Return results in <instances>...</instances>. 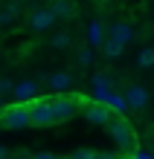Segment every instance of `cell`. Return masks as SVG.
Instances as JSON below:
<instances>
[{"mask_svg":"<svg viewBox=\"0 0 154 159\" xmlns=\"http://www.w3.org/2000/svg\"><path fill=\"white\" fill-rule=\"evenodd\" d=\"M134 38V32H131V23H113L105 29V43H102V52H105V58H119V52L125 49V46L131 43Z\"/></svg>","mask_w":154,"mask_h":159,"instance_id":"6da1fadb","label":"cell"},{"mask_svg":"<svg viewBox=\"0 0 154 159\" xmlns=\"http://www.w3.org/2000/svg\"><path fill=\"white\" fill-rule=\"evenodd\" d=\"M105 130H108V136L113 139V145H117L122 153H134L137 151V133H134V127L122 116H111V121L105 125Z\"/></svg>","mask_w":154,"mask_h":159,"instance_id":"7a4b0ae2","label":"cell"},{"mask_svg":"<svg viewBox=\"0 0 154 159\" xmlns=\"http://www.w3.org/2000/svg\"><path fill=\"white\" fill-rule=\"evenodd\" d=\"M84 96L73 93V96H50V110H52V121H67L79 113V107L84 104Z\"/></svg>","mask_w":154,"mask_h":159,"instance_id":"3957f363","label":"cell"},{"mask_svg":"<svg viewBox=\"0 0 154 159\" xmlns=\"http://www.w3.org/2000/svg\"><path fill=\"white\" fill-rule=\"evenodd\" d=\"M0 127L6 130H23L29 127V104H6L0 110Z\"/></svg>","mask_w":154,"mask_h":159,"instance_id":"277c9868","label":"cell"},{"mask_svg":"<svg viewBox=\"0 0 154 159\" xmlns=\"http://www.w3.org/2000/svg\"><path fill=\"white\" fill-rule=\"evenodd\" d=\"M52 121V110H50V96L47 98H32L29 101V127H50Z\"/></svg>","mask_w":154,"mask_h":159,"instance_id":"5b68a950","label":"cell"},{"mask_svg":"<svg viewBox=\"0 0 154 159\" xmlns=\"http://www.w3.org/2000/svg\"><path fill=\"white\" fill-rule=\"evenodd\" d=\"M82 116L84 119H87L90 121V125H108V121H111V110L108 107H105V104H99V101H93V98H87V101H84V104H82Z\"/></svg>","mask_w":154,"mask_h":159,"instance_id":"8992f818","label":"cell"},{"mask_svg":"<svg viewBox=\"0 0 154 159\" xmlns=\"http://www.w3.org/2000/svg\"><path fill=\"white\" fill-rule=\"evenodd\" d=\"M52 23H55V17H52V12H50L47 6L32 9V15H29V29H32V32H47Z\"/></svg>","mask_w":154,"mask_h":159,"instance_id":"52a82bcc","label":"cell"},{"mask_svg":"<svg viewBox=\"0 0 154 159\" xmlns=\"http://www.w3.org/2000/svg\"><path fill=\"white\" fill-rule=\"evenodd\" d=\"M125 104H128V110H146L148 107V90L140 87V84L128 87L125 90Z\"/></svg>","mask_w":154,"mask_h":159,"instance_id":"ba28073f","label":"cell"},{"mask_svg":"<svg viewBox=\"0 0 154 159\" xmlns=\"http://www.w3.org/2000/svg\"><path fill=\"white\" fill-rule=\"evenodd\" d=\"M12 96H15V104H26V101H32L38 96V81H21L12 87Z\"/></svg>","mask_w":154,"mask_h":159,"instance_id":"9c48e42d","label":"cell"},{"mask_svg":"<svg viewBox=\"0 0 154 159\" xmlns=\"http://www.w3.org/2000/svg\"><path fill=\"white\" fill-rule=\"evenodd\" d=\"M47 9L52 12L55 20H70V17L76 15V3L73 0H55V3H50Z\"/></svg>","mask_w":154,"mask_h":159,"instance_id":"30bf717a","label":"cell"},{"mask_svg":"<svg viewBox=\"0 0 154 159\" xmlns=\"http://www.w3.org/2000/svg\"><path fill=\"white\" fill-rule=\"evenodd\" d=\"M105 29H108V26H105L102 20H90L87 23V46H90V49L105 43Z\"/></svg>","mask_w":154,"mask_h":159,"instance_id":"8fae6325","label":"cell"},{"mask_svg":"<svg viewBox=\"0 0 154 159\" xmlns=\"http://www.w3.org/2000/svg\"><path fill=\"white\" fill-rule=\"evenodd\" d=\"M47 84H50V90H55V93L64 96V93L73 87V75H70V72H52V75L47 78Z\"/></svg>","mask_w":154,"mask_h":159,"instance_id":"7c38bea8","label":"cell"},{"mask_svg":"<svg viewBox=\"0 0 154 159\" xmlns=\"http://www.w3.org/2000/svg\"><path fill=\"white\" fill-rule=\"evenodd\" d=\"M137 67H142V70L154 67V49H151V46H146V49H140V55H137Z\"/></svg>","mask_w":154,"mask_h":159,"instance_id":"4fadbf2b","label":"cell"},{"mask_svg":"<svg viewBox=\"0 0 154 159\" xmlns=\"http://www.w3.org/2000/svg\"><path fill=\"white\" fill-rule=\"evenodd\" d=\"M15 17H17V6H6V9H0V26L15 23Z\"/></svg>","mask_w":154,"mask_h":159,"instance_id":"5bb4252c","label":"cell"},{"mask_svg":"<svg viewBox=\"0 0 154 159\" xmlns=\"http://www.w3.org/2000/svg\"><path fill=\"white\" fill-rule=\"evenodd\" d=\"M79 64H82V67H90V64H93V49H90V46H82V49H79Z\"/></svg>","mask_w":154,"mask_h":159,"instance_id":"9a60e30c","label":"cell"},{"mask_svg":"<svg viewBox=\"0 0 154 159\" xmlns=\"http://www.w3.org/2000/svg\"><path fill=\"white\" fill-rule=\"evenodd\" d=\"M67 43H70V35H64V32H58V35L52 38V46H55V49H64Z\"/></svg>","mask_w":154,"mask_h":159,"instance_id":"2e32d148","label":"cell"},{"mask_svg":"<svg viewBox=\"0 0 154 159\" xmlns=\"http://www.w3.org/2000/svg\"><path fill=\"white\" fill-rule=\"evenodd\" d=\"M96 151H90V148H82V151H76L73 156H67V159H93Z\"/></svg>","mask_w":154,"mask_h":159,"instance_id":"e0dca14e","label":"cell"},{"mask_svg":"<svg viewBox=\"0 0 154 159\" xmlns=\"http://www.w3.org/2000/svg\"><path fill=\"white\" fill-rule=\"evenodd\" d=\"M12 87H15V84H12V78H0V98H3L6 93H12Z\"/></svg>","mask_w":154,"mask_h":159,"instance_id":"ac0fdd59","label":"cell"},{"mask_svg":"<svg viewBox=\"0 0 154 159\" xmlns=\"http://www.w3.org/2000/svg\"><path fill=\"white\" fill-rule=\"evenodd\" d=\"M93 159H122V156H119V153H113V151H99Z\"/></svg>","mask_w":154,"mask_h":159,"instance_id":"d6986e66","label":"cell"},{"mask_svg":"<svg viewBox=\"0 0 154 159\" xmlns=\"http://www.w3.org/2000/svg\"><path fill=\"white\" fill-rule=\"evenodd\" d=\"M32 159H58V156H52V153H35Z\"/></svg>","mask_w":154,"mask_h":159,"instance_id":"ffe728a7","label":"cell"},{"mask_svg":"<svg viewBox=\"0 0 154 159\" xmlns=\"http://www.w3.org/2000/svg\"><path fill=\"white\" fill-rule=\"evenodd\" d=\"M6 3H9V6H17V3H23V0H6Z\"/></svg>","mask_w":154,"mask_h":159,"instance_id":"44dd1931","label":"cell"},{"mask_svg":"<svg viewBox=\"0 0 154 159\" xmlns=\"http://www.w3.org/2000/svg\"><path fill=\"white\" fill-rule=\"evenodd\" d=\"M6 153H9V151H6V148H0V159H6Z\"/></svg>","mask_w":154,"mask_h":159,"instance_id":"7402d4cb","label":"cell"},{"mask_svg":"<svg viewBox=\"0 0 154 159\" xmlns=\"http://www.w3.org/2000/svg\"><path fill=\"white\" fill-rule=\"evenodd\" d=\"M6 159H26V156H12V153H6Z\"/></svg>","mask_w":154,"mask_h":159,"instance_id":"603a6c76","label":"cell"},{"mask_svg":"<svg viewBox=\"0 0 154 159\" xmlns=\"http://www.w3.org/2000/svg\"><path fill=\"white\" fill-rule=\"evenodd\" d=\"M3 107H6V104H3V98H0V110H3Z\"/></svg>","mask_w":154,"mask_h":159,"instance_id":"cb8c5ba5","label":"cell"},{"mask_svg":"<svg viewBox=\"0 0 154 159\" xmlns=\"http://www.w3.org/2000/svg\"><path fill=\"white\" fill-rule=\"evenodd\" d=\"M50 3H55V0H50Z\"/></svg>","mask_w":154,"mask_h":159,"instance_id":"d4e9b609","label":"cell"}]
</instances>
